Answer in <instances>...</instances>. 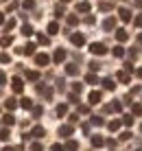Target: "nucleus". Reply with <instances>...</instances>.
I'll use <instances>...</instances> for the list:
<instances>
[{
	"label": "nucleus",
	"mask_w": 142,
	"mask_h": 151,
	"mask_svg": "<svg viewBox=\"0 0 142 151\" xmlns=\"http://www.w3.org/2000/svg\"><path fill=\"white\" fill-rule=\"evenodd\" d=\"M90 50L94 55H105L107 53V48H105V44H101V42H94V44L90 46Z\"/></svg>",
	"instance_id": "f257e3e1"
},
{
	"label": "nucleus",
	"mask_w": 142,
	"mask_h": 151,
	"mask_svg": "<svg viewBox=\"0 0 142 151\" xmlns=\"http://www.w3.org/2000/svg\"><path fill=\"white\" fill-rule=\"evenodd\" d=\"M48 61H50V57L46 55V53H39V55H35V64H37V66H46Z\"/></svg>",
	"instance_id": "f03ea898"
},
{
	"label": "nucleus",
	"mask_w": 142,
	"mask_h": 151,
	"mask_svg": "<svg viewBox=\"0 0 142 151\" xmlns=\"http://www.w3.org/2000/svg\"><path fill=\"white\" fill-rule=\"evenodd\" d=\"M11 88H13V92H22V90H24V83H22V79H20V77H13Z\"/></svg>",
	"instance_id": "7ed1b4c3"
},
{
	"label": "nucleus",
	"mask_w": 142,
	"mask_h": 151,
	"mask_svg": "<svg viewBox=\"0 0 142 151\" xmlns=\"http://www.w3.org/2000/svg\"><path fill=\"white\" fill-rule=\"evenodd\" d=\"M70 42L75 46H83V44H85V37H83L81 33H75V35H70Z\"/></svg>",
	"instance_id": "20e7f679"
},
{
	"label": "nucleus",
	"mask_w": 142,
	"mask_h": 151,
	"mask_svg": "<svg viewBox=\"0 0 142 151\" xmlns=\"http://www.w3.org/2000/svg\"><path fill=\"white\" fill-rule=\"evenodd\" d=\"M18 53H24V55H33L35 53V44H26L22 48H18Z\"/></svg>",
	"instance_id": "39448f33"
},
{
	"label": "nucleus",
	"mask_w": 142,
	"mask_h": 151,
	"mask_svg": "<svg viewBox=\"0 0 142 151\" xmlns=\"http://www.w3.org/2000/svg\"><path fill=\"white\" fill-rule=\"evenodd\" d=\"M114 27H116V18H107V20L103 22V29H105V31H112Z\"/></svg>",
	"instance_id": "423d86ee"
},
{
	"label": "nucleus",
	"mask_w": 142,
	"mask_h": 151,
	"mask_svg": "<svg viewBox=\"0 0 142 151\" xmlns=\"http://www.w3.org/2000/svg\"><path fill=\"white\" fill-rule=\"evenodd\" d=\"M52 59H55V61H57V64H61V61H64V59H66V50H61V48H57V50H55V57H52Z\"/></svg>",
	"instance_id": "0eeeda50"
},
{
	"label": "nucleus",
	"mask_w": 142,
	"mask_h": 151,
	"mask_svg": "<svg viewBox=\"0 0 142 151\" xmlns=\"http://www.w3.org/2000/svg\"><path fill=\"white\" fill-rule=\"evenodd\" d=\"M96 103H101V92H90V105H96Z\"/></svg>",
	"instance_id": "6e6552de"
},
{
	"label": "nucleus",
	"mask_w": 142,
	"mask_h": 151,
	"mask_svg": "<svg viewBox=\"0 0 142 151\" xmlns=\"http://www.w3.org/2000/svg\"><path fill=\"white\" fill-rule=\"evenodd\" d=\"M127 37H129V33H127L125 29H118V31H116V40H118V42H127Z\"/></svg>",
	"instance_id": "1a4fd4ad"
},
{
	"label": "nucleus",
	"mask_w": 142,
	"mask_h": 151,
	"mask_svg": "<svg viewBox=\"0 0 142 151\" xmlns=\"http://www.w3.org/2000/svg\"><path fill=\"white\" fill-rule=\"evenodd\" d=\"M118 13H120V20H123V22H129V20H131V13H129V9H125V7H123Z\"/></svg>",
	"instance_id": "9d476101"
},
{
	"label": "nucleus",
	"mask_w": 142,
	"mask_h": 151,
	"mask_svg": "<svg viewBox=\"0 0 142 151\" xmlns=\"http://www.w3.org/2000/svg\"><path fill=\"white\" fill-rule=\"evenodd\" d=\"M44 127H39V125H37V127H33V132H31V136H33V138H42V136H44Z\"/></svg>",
	"instance_id": "9b49d317"
},
{
	"label": "nucleus",
	"mask_w": 142,
	"mask_h": 151,
	"mask_svg": "<svg viewBox=\"0 0 142 151\" xmlns=\"http://www.w3.org/2000/svg\"><path fill=\"white\" fill-rule=\"evenodd\" d=\"M59 134H61V136H70V134H72V125H61Z\"/></svg>",
	"instance_id": "f8f14e48"
},
{
	"label": "nucleus",
	"mask_w": 142,
	"mask_h": 151,
	"mask_svg": "<svg viewBox=\"0 0 142 151\" xmlns=\"http://www.w3.org/2000/svg\"><path fill=\"white\" fill-rule=\"evenodd\" d=\"M2 123H4V125H9V127H11V125H15V116H13V114H4Z\"/></svg>",
	"instance_id": "ddd939ff"
},
{
	"label": "nucleus",
	"mask_w": 142,
	"mask_h": 151,
	"mask_svg": "<svg viewBox=\"0 0 142 151\" xmlns=\"http://www.w3.org/2000/svg\"><path fill=\"white\" fill-rule=\"evenodd\" d=\"M20 107H24V110H33V101H31V99H22V101H20Z\"/></svg>",
	"instance_id": "4468645a"
},
{
	"label": "nucleus",
	"mask_w": 142,
	"mask_h": 151,
	"mask_svg": "<svg viewBox=\"0 0 142 151\" xmlns=\"http://www.w3.org/2000/svg\"><path fill=\"white\" fill-rule=\"evenodd\" d=\"M4 107H7V110H15V107H18V101H15V99H7V101H4Z\"/></svg>",
	"instance_id": "2eb2a0df"
},
{
	"label": "nucleus",
	"mask_w": 142,
	"mask_h": 151,
	"mask_svg": "<svg viewBox=\"0 0 142 151\" xmlns=\"http://www.w3.org/2000/svg\"><path fill=\"white\" fill-rule=\"evenodd\" d=\"M48 33H50V35H57V33H59V24H57V22H50V24H48Z\"/></svg>",
	"instance_id": "dca6fc26"
},
{
	"label": "nucleus",
	"mask_w": 142,
	"mask_h": 151,
	"mask_svg": "<svg viewBox=\"0 0 142 151\" xmlns=\"http://www.w3.org/2000/svg\"><path fill=\"white\" fill-rule=\"evenodd\" d=\"M107 129H109V132H118V129H120V121H112V123H107Z\"/></svg>",
	"instance_id": "f3484780"
},
{
	"label": "nucleus",
	"mask_w": 142,
	"mask_h": 151,
	"mask_svg": "<svg viewBox=\"0 0 142 151\" xmlns=\"http://www.w3.org/2000/svg\"><path fill=\"white\" fill-rule=\"evenodd\" d=\"M11 44H13V37H11V35H4V37L0 40V46H11Z\"/></svg>",
	"instance_id": "a211bd4d"
},
{
	"label": "nucleus",
	"mask_w": 142,
	"mask_h": 151,
	"mask_svg": "<svg viewBox=\"0 0 142 151\" xmlns=\"http://www.w3.org/2000/svg\"><path fill=\"white\" fill-rule=\"evenodd\" d=\"M103 88H105V90H114V88H116V83H114L112 79H103Z\"/></svg>",
	"instance_id": "6ab92c4d"
},
{
	"label": "nucleus",
	"mask_w": 142,
	"mask_h": 151,
	"mask_svg": "<svg viewBox=\"0 0 142 151\" xmlns=\"http://www.w3.org/2000/svg\"><path fill=\"white\" fill-rule=\"evenodd\" d=\"M118 79L123 81V83H129V72H127V70H120V72H118Z\"/></svg>",
	"instance_id": "aec40b11"
},
{
	"label": "nucleus",
	"mask_w": 142,
	"mask_h": 151,
	"mask_svg": "<svg viewBox=\"0 0 142 151\" xmlns=\"http://www.w3.org/2000/svg\"><path fill=\"white\" fill-rule=\"evenodd\" d=\"M92 145H94V147H103L105 140H103L101 136H92Z\"/></svg>",
	"instance_id": "412c9836"
},
{
	"label": "nucleus",
	"mask_w": 142,
	"mask_h": 151,
	"mask_svg": "<svg viewBox=\"0 0 142 151\" xmlns=\"http://www.w3.org/2000/svg\"><path fill=\"white\" fill-rule=\"evenodd\" d=\"M66 149H68V151H77V149H79V142H77V140H68Z\"/></svg>",
	"instance_id": "4be33fe9"
},
{
	"label": "nucleus",
	"mask_w": 142,
	"mask_h": 151,
	"mask_svg": "<svg viewBox=\"0 0 142 151\" xmlns=\"http://www.w3.org/2000/svg\"><path fill=\"white\" fill-rule=\"evenodd\" d=\"M77 11H83V13L90 11V2H79L77 4Z\"/></svg>",
	"instance_id": "5701e85b"
},
{
	"label": "nucleus",
	"mask_w": 142,
	"mask_h": 151,
	"mask_svg": "<svg viewBox=\"0 0 142 151\" xmlns=\"http://www.w3.org/2000/svg\"><path fill=\"white\" fill-rule=\"evenodd\" d=\"M26 79H29V81H37V79H39V75H37L35 70H29V72H26Z\"/></svg>",
	"instance_id": "b1692460"
},
{
	"label": "nucleus",
	"mask_w": 142,
	"mask_h": 151,
	"mask_svg": "<svg viewBox=\"0 0 142 151\" xmlns=\"http://www.w3.org/2000/svg\"><path fill=\"white\" fill-rule=\"evenodd\" d=\"M66 72H68V75H77V72H79V68H77L75 64H68V66H66Z\"/></svg>",
	"instance_id": "393cba45"
},
{
	"label": "nucleus",
	"mask_w": 142,
	"mask_h": 151,
	"mask_svg": "<svg viewBox=\"0 0 142 151\" xmlns=\"http://www.w3.org/2000/svg\"><path fill=\"white\" fill-rule=\"evenodd\" d=\"M98 9H101V11H112L114 4L112 2H101V7H98Z\"/></svg>",
	"instance_id": "a878e982"
},
{
	"label": "nucleus",
	"mask_w": 142,
	"mask_h": 151,
	"mask_svg": "<svg viewBox=\"0 0 142 151\" xmlns=\"http://www.w3.org/2000/svg\"><path fill=\"white\" fill-rule=\"evenodd\" d=\"M22 35H33V27H31V24H24L22 27Z\"/></svg>",
	"instance_id": "bb28decb"
},
{
	"label": "nucleus",
	"mask_w": 142,
	"mask_h": 151,
	"mask_svg": "<svg viewBox=\"0 0 142 151\" xmlns=\"http://www.w3.org/2000/svg\"><path fill=\"white\" fill-rule=\"evenodd\" d=\"M9 136H11L9 129H0V140H9Z\"/></svg>",
	"instance_id": "cd10ccee"
},
{
	"label": "nucleus",
	"mask_w": 142,
	"mask_h": 151,
	"mask_svg": "<svg viewBox=\"0 0 142 151\" xmlns=\"http://www.w3.org/2000/svg\"><path fill=\"white\" fill-rule=\"evenodd\" d=\"M85 81H87V83H98V77H96V75H92V72H90V75L85 77Z\"/></svg>",
	"instance_id": "c85d7f7f"
},
{
	"label": "nucleus",
	"mask_w": 142,
	"mask_h": 151,
	"mask_svg": "<svg viewBox=\"0 0 142 151\" xmlns=\"http://www.w3.org/2000/svg\"><path fill=\"white\" fill-rule=\"evenodd\" d=\"M68 24H70V27L79 24V18H77V15H68Z\"/></svg>",
	"instance_id": "c756f323"
},
{
	"label": "nucleus",
	"mask_w": 142,
	"mask_h": 151,
	"mask_svg": "<svg viewBox=\"0 0 142 151\" xmlns=\"http://www.w3.org/2000/svg\"><path fill=\"white\" fill-rule=\"evenodd\" d=\"M22 7H24V9H33V7H35V0H24Z\"/></svg>",
	"instance_id": "7c9ffc66"
},
{
	"label": "nucleus",
	"mask_w": 142,
	"mask_h": 151,
	"mask_svg": "<svg viewBox=\"0 0 142 151\" xmlns=\"http://www.w3.org/2000/svg\"><path fill=\"white\" fill-rule=\"evenodd\" d=\"M66 112H68V107H66V105H57V116H64Z\"/></svg>",
	"instance_id": "2f4dec72"
},
{
	"label": "nucleus",
	"mask_w": 142,
	"mask_h": 151,
	"mask_svg": "<svg viewBox=\"0 0 142 151\" xmlns=\"http://www.w3.org/2000/svg\"><path fill=\"white\" fill-rule=\"evenodd\" d=\"M37 42H39V44H48L50 40H48V35H42V33H39V35H37Z\"/></svg>",
	"instance_id": "473e14b6"
},
{
	"label": "nucleus",
	"mask_w": 142,
	"mask_h": 151,
	"mask_svg": "<svg viewBox=\"0 0 142 151\" xmlns=\"http://www.w3.org/2000/svg\"><path fill=\"white\" fill-rule=\"evenodd\" d=\"M123 55H125L123 46H116V48H114V57H123Z\"/></svg>",
	"instance_id": "72a5a7b5"
},
{
	"label": "nucleus",
	"mask_w": 142,
	"mask_h": 151,
	"mask_svg": "<svg viewBox=\"0 0 142 151\" xmlns=\"http://www.w3.org/2000/svg\"><path fill=\"white\" fill-rule=\"evenodd\" d=\"M131 112H133L136 116H140V114H142V105H138V103H136V105L131 107Z\"/></svg>",
	"instance_id": "f704fd0d"
},
{
	"label": "nucleus",
	"mask_w": 142,
	"mask_h": 151,
	"mask_svg": "<svg viewBox=\"0 0 142 151\" xmlns=\"http://www.w3.org/2000/svg\"><path fill=\"white\" fill-rule=\"evenodd\" d=\"M92 125H98V127H101V125H103V118H101V116H92Z\"/></svg>",
	"instance_id": "c9c22d12"
},
{
	"label": "nucleus",
	"mask_w": 142,
	"mask_h": 151,
	"mask_svg": "<svg viewBox=\"0 0 142 151\" xmlns=\"http://www.w3.org/2000/svg\"><path fill=\"white\" fill-rule=\"evenodd\" d=\"M123 123L127 125V127H131V125H133V116H125V118H123Z\"/></svg>",
	"instance_id": "e433bc0d"
},
{
	"label": "nucleus",
	"mask_w": 142,
	"mask_h": 151,
	"mask_svg": "<svg viewBox=\"0 0 142 151\" xmlns=\"http://www.w3.org/2000/svg\"><path fill=\"white\" fill-rule=\"evenodd\" d=\"M31 151H44V147H42L39 142H33L31 145Z\"/></svg>",
	"instance_id": "4c0bfd02"
},
{
	"label": "nucleus",
	"mask_w": 142,
	"mask_h": 151,
	"mask_svg": "<svg viewBox=\"0 0 142 151\" xmlns=\"http://www.w3.org/2000/svg\"><path fill=\"white\" fill-rule=\"evenodd\" d=\"M0 61H2V64H9V61H11V57H9L7 53H2V55H0Z\"/></svg>",
	"instance_id": "58836bf2"
},
{
	"label": "nucleus",
	"mask_w": 142,
	"mask_h": 151,
	"mask_svg": "<svg viewBox=\"0 0 142 151\" xmlns=\"http://www.w3.org/2000/svg\"><path fill=\"white\" fill-rule=\"evenodd\" d=\"M42 112H44V110H42L39 105H37V107H33V116H35V118H37V116H42Z\"/></svg>",
	"instance_id": "ea45409f"
},
{
	"label": "nucleus",
	"mask_w": 142,
	"mask_h": 151,
	"mask_svg": "<svg viewBox=\"0 0 142 151\" xmlns=\"http://www.w3.org/2000/svg\"><path fill=\"white\" fill-rule=\"evenodd\" d=\"M87 112H90V107H87V105H79V114H87Z\"/></svg>",
	"instance_id": "a19ab883"
},
{
	"label": "nucleus",
	"mask_w": 142,
	"mask_h": 151,
	"mask_svg": "<svg viewBox=\"0 0 142 151\" xmlns=\"http://www.w3.org/2000/svg\"><path fill=\"white\" fill-rule=\"evenodd\" d=\"M81 88H83V86H81V83H75V86H72V90H75V92H77V94H79V92H81Z\"/></svg>",
	"instance_id": "79ce46f5"
},
{
	"label": "nucleus",
	"mask_w": 142,
	"mask_h": 151,
	"mask_svg": "<svg viewBox=\"0 0 142 151\" xmlns=\"http://www.w3.org/2000/svg\"><path fill=\"white\" fill-rule=\"evenodd\" d=\"M133 22H136V27H142V13H140V15H138V18H136V20H133Z\"/></svg>",
	"instance_id": "37998d69"
},
{
	"label": "nucleus",
	"mask_w": 142,
	"mask_h": 151,
	"mask_svg": "<svg viewBox=\"0 0 142 151\" xmlns=\"http://www.w3.org/2000/svg\"><path fill=\"white\" fill-rule=\"evenodd\" d=\"M131 138V134L129 132H125V134H120V140H129Z\"/></svg>",
	"instance_id": "c03bdc74"
},
{
	"label": "nucleus",
	"mask_w": 142,
	"mask_h": 151,
	"mask_svg": "<svg viewBox=\"0 0 142 151\" xmlns=\"http://www.w3.org/2000/svg\"><path fill=\"white\" fill-rule=\"evenodd\" d=\"M52 151H66V147H61V145H52Z\"/></svg>",
	"instance_id": "a18cd8bd"
},
{
	"label": "nucleus",
	"mask_w": 142,
	"mask_h": 151,
	"mask_svg": "<svg viewBox=\"0 0 142 151\" xmlns=\"http://www.w3.org/2000/svg\"><path fill=\"white\" fill-rule=\"evenodd\" d=\"M90 68H92V70H94V72H96V70H98V68H101V66H98V64H96V61H92V64H90Z\"/></svg>",
	"instance_id": "49530a36"
},
{
	"label": "nucleus",
	"mask_w": 142,
	"mask_h": 151,
	"mask_svg": "<svg viewBox=\"0 0 142 151\" xmlns=\"http://www.w3.org/2000/svg\"><path fill=\"white\" fill-rule=\"evenodd\" d=\"M15 27V20H7V29H13Z\"/></svg>",
	"instance_id": "de8ad7c7"
},
{
	"label": "nucleus",
	"mask_w": 142,
	"mask_h": 151,
	"mask_svg": "<svg viewBox=\"0 0 142 151\" xmlns=\"http://www.w3.org/2000/svg\"><path fill=\"white\" fill-rule=\"evenodd\" d=\"M4 81H7V75H4V72H0V86H2Z\"/></svg>",
	"instance_id": "09e8293b"
},
{
	"label": "nucleus",
	"mask_w": 142,
	"mask_h": 151,
	"mask_svg": "<svg viewBox=\"0 0 142 151\" xmlns=\"http://www.w3.org/2000/svg\"><path fill=\"white\" fill-rule=\"evenodd\" d=\"M136 75H138L140 79H142V68H138V70H136Z\"/></svg>",
	"instance_id": "8fccbe9b"
},
{
	"label": "nucleus",
	"mask_w": 142,
	"mask_h": 151,
	"mask_svg": "<svg viewBox=\"0 0 142 151\" xmlns=\"http://www.w3.org/2000/svg\"><path fill=\"white\" fill-rule=\"evenodd\" d=\"M136 7H140V9H142V0H136Z\"/></svg>",
	"instance_id": "3c124183"
},
{
	"label": "nucleus",
	"mask_w": 142,
	"mask_h": 151,
	"mask_svg": "<svg viewBox=\"0 0 142 151\" xmlns=\"http://www.w3.org/2000/svg\"><path fill=\"white\" fill-rule=\"evenodd\" d=\"M2 151H15V149H11V147H4Z\"/></svg>",
	"instance_id": "603ef678"
},
{
	"label": "nucleus",
	"mask_w": 142,
	"mask_h": 151,
	"mask_svg": "<svg viewBox=\"0 0 142 151\" xmlns=\"http://www.w3.org/2000/svg\"><path fill=\"white\" fill-rule=\"evenodd\" d=\"M2 22H4V15H2V13H0V24H2Z\"/></svg>",
	"instance_id": "864d4df0"
},
{
	"label": "nucleus",
	"mask_w": 142,
	"mask_h": 151,
	"mask_svg": "<svg viewBox=\"0 0 142 151\" xmlns=\"http://www.w3.org/2000/svg\"><path fill=\"white\" fill-rule=\"evenodd\" d=\"M138 42H140V44H142V33H140V35H138Z\"/></svg>",
	"instance_id": "5fc2aeb1"
},
{
	"label": "nucleus",
	"mask_w": 142,
	"mask_h": 151,
	"mask_svg": "<svg viewBox=\"0 0 142 151\" xmlns=\"http://www.w3.org/2000/svg\"><path fill=\"white\" fill-rule=\"evenodd\" d=\"M136 151H142V149H136Z\"/></svg>",
	"instance_id": "6e6d98bb"
}]
</instances>
